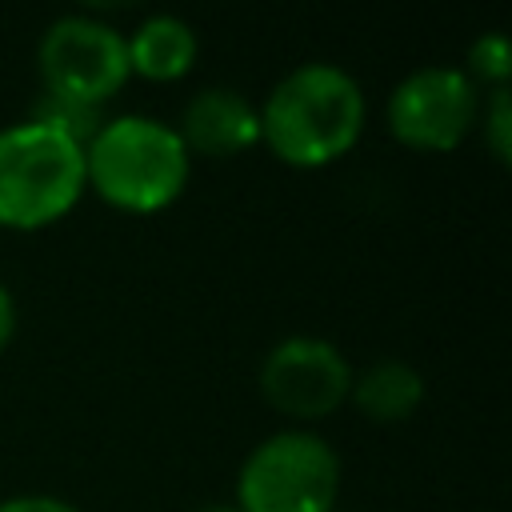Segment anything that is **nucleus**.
<instances>
[{"label":"nucleus","mask_w":512,"mask_h":512,"mask_svg":"<svg viewBox=\"0 0 512 512\" xmlns=\"http://www.w3.org/2000/svg\"><path fill=\"white\" fill-rule=\"evenodd\" d=\"M364 128L360 84L324 60L292 68L260 108V140L292 168H324L340 160Z\"/></svg>","instance_id":"1"},{"label":"nucleus","mask_w":512,"mask_h":512,"mask_svg":"<svg viewBox=\"0 0 512 512\" xmlns=\"http://www.w3.org/2000/svg\"><path fill=\"white\" fill-rule=\"evenodd\" d=\"M124 44H128V72L144 80H180L196 60V32L168 12L140 20Z\"/></svg>","instance_id":"9"},{"label":"nucleus","mask_w":512,"mask_h":512,"mask_svg":"<svg viewBox=\"0 0 512 512\" xmlns=\"http://www.w3.org/2000/svg\"><path fill=\"white\" fill-rule=\"evenodd\" d=\"M84 188L80 144L36 120L0 128V228H48L72 212Z\"/></svg>","instance_id":"3"},{"label":"nucleus","mask_w":512,"mask_h":512,"mask_svg":"<svg viewBox=\"0 0 512 512\" xmlns=\"http://www.w3.org/2000/svg\"><path fill=\"white\" fill-rule=\"evenodd\" d=\"M348 396L356 400V408L368 420H376V424H400V420H408L420 408V400H424V376L412 364H404V360H376V364H368L352 380Z\"/></svg>","instance_id":"10"},{"label":"nucleus","mask_w":512,"mask_h":512,"mask_svg":"<svg viewBox=\"0 0 512 512\" xmlns=\"http://www.w3.org/2000/svg\"><path fill=\"white\" fill-rule=\"evenodd\" d=\"M484 140H488V152L496 164H508L512 160V92L508 84L504 88H492L488 96V108H484Z\"/></svg>","instance_id":"13"},{"label":"nucleus","mask_w":512,"mask_h":512,"mask_svg":"<svg viewBox=\"0 0 512 512\" xmlns=\"http://www.w3.org/2000/svg\"><path fill=\"white\" fill-rule=\"evenodd\" d=\"M0 512H80L76 504H68V500H60V496H8V500H0Z\"/></svg>","instance_id":"14"},{"label":"nucleus","mask_w":512,"mask_h":512,"mask_svg":"<svg viewBox=\"0 0 512 512\" xmlns=\"http://www.w3.org/2000/svg\"><path fill=\"white\" fill-rule=\"evenodd\" d=\"M476 84L460 68L428 64L408 72L388 96V128L400 144L420 152L456 148L476 124Z\"/></svg>","instance_id":"6"},{"label":"nucleus","mask_w":512,"mask_h":512,"mask_svg":"<svg viewBox=\"0 0 512 512\" xmlns=\"http://www.w3.org/2000/svg\"><path fill=\"white\" fill-rule=\"evenodd\" d=\"M28 120H36V124H44V128H52V132H60V136H68L72 144L84 148V144L100 132V124H104V108H100V104L72 100V96L40 92L36 104H32V116H28Z\"/></svg>","instance_id":"11"},{"label":"nucleus","mask_w":512,"mask_h":512,"mask_svg":"<svg viewBox=\"0 0 512 512\" xmlns=\"http://www.w3.org/2000/svg\"><path fill=\"white\" fill-rule=\"evenodd\" d=\"M200 512H240L236 504H208V508H200Z\"/></svg>","instance_id":"16"},{"label":"nucleus","mask_w":512,"mask_h":512,"mask_svg":"<svg viewBox=\"0 0 512 512\" xmlns=\"http://www.w3.org/2000/svg\"><path fill=\"white\" fill-rule=\"evenodd\" d=\"M352 368L336 344L320 336H288L268 348L260 364L264 400L296 420H320L348 400Z\"/></svg>","instance_id":"7"},{"label":"nucleus","mask_w":512,"mask_h":512,"mask_svg":"<svg viewBox=\"0 0 512 512\" xmlns=\"http://www.w3.org/2000/svg\"><path fill=\"white\" fill-rule=\"evenodd\" d=\"M508 72H512V52H508V36L504 32H484L480 40L468 44V80H488L496 88L508 84Z\"/></svg>","instance_id":"12"},{"label":"nucleus","mask_w":512,"mask_h":512,"mask_svg":"<svg viewBox=\"0 0 512 512\" xmlns=\"http://www.w3.org/2000/svg\"><path fill=\"white\" fill-rule=\"evenodd\" d=\"M40 76H44V92L56 96H72L84 104H100L112 100L124 80H128V44L124 36L84 12L60 16L44 28L40 48Z\"/></svg>","instance_id":"5"},{"label":"nucleus","mask_w":512,"mask_h":512,"mask_svg":"<svg viewBox=\"0 0 512 512\" xmlns=\"http://www.w3.org/2000/svg\"><path fill=\"white\" fill-rule=\"evenodd\" d=\"M176 136L184 140L188 156H240L260 140V112L236 88H200L184 104Z\"/></svg>","instance_id":"8"},{"label":"nucleus","mask_w":512,"mask_h":512,"mask_svg":"<svg viewBox=\"0 0 512 512\" xmlns=\"http://www.w3.org/2000/svg\"><path fill=\"white\" fill-rule=\"evenodd\" d=\"M340 492L336 452L300 428L260 440L236 476L240 512H332Z\"/></svg>","instance_id":"4"},{"label":"nucleus","mask_w":512,"mask_h":512,"mask_svg":"<svg viewBox=\"0 0 512 512\" xmlns=\"http://www.w3.org/2000/svg\"><path fill=\"white\" fill-rule=\"evenodd\" d=\"M192 156L176 128L152 116H116L84 144V180L120 212H160L180 200Z\"/></svg>","instance_id":"2"},{"label":"nucleus","mask_w":512,"mask_h":512,"mask_svg":"<svg viewBox=\"0 0 512 512\" xmlns=\"http://www.w3.org/2000/svg\"><path fill=\"white\" fill-rule=\"evenodd\" d=\"M12 332H16V300H12V292H8V284L0 280V352L8 348V340H12Z\"/></svg>","instance_id":"15"}]
</instances>
